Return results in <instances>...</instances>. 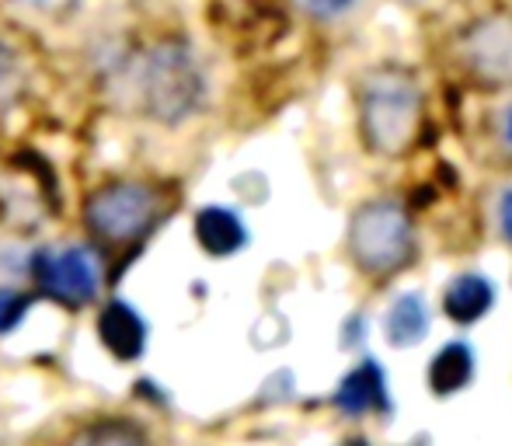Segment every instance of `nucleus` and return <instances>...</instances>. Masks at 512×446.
I'll use <instances>...</instances> for the list:
<instances>
[{"mask_svg":"<svg viewBox=\"0 0 512 446\" xmlns=\"http://www.w3.org/2000/svg\"><path fill=\"white\" fill-rule=\"evenodd\" d=\"M140 109L157 122H182L203 105L206 81L196 56L182 42H161L136 63Z\"/></svg>","mask_w":512,"mask_h":446,"instance_id":"1","label":"nucleus"},{"mask_svg":"<svg viewBox=\"0 0 512 446\" xmlns=\"http://www.w3.org/2000/svg\"><path fill=\"white\" fill-rule=\"evenodd\" d=\"M422 115L418 84L405 70H377L363 84V133L380 154H398L411 143Z\"/></svg>","mask_w":512,"mask_h":446,"instance_id":"2","label":"nucleus"},{"mask_svg":"<svg viewBox=\"0 0 512 446\" xmlns=\"http://www.w3.org/2000/svg\"><path fill=\"white\" fill-rule=\"evenodd\" d=\"M349 251L359 269L370 276H391V272L405 269L411 262V251H415L408 213L391 199L363 206L352 220Z\"/></svg>","mask_w":512,"mask_h":446,"instance_id":"3","label":"nucleus"},{"mask_svg":"<svg viewBox=\"0 0 512 446\" xmlns=\"http://www.w3.org/2000/svg\"><path fill=\"white\" fill-rule=\"evenodd\" d=\"M157 217V196L154 189L140 182H119L108 185L88 203V223L105 241H133L143 230L154 227Z\"/></svg>","mask_w":512,"mask_h":446,"instance_id":"4","label":"nucleus"},{"mask_svg":"<svg viewBox=\"0 0 512 446\" xmlns=\"http://www.w3.org/2000/svg\"><path fill=\"white\" fill-rule=\"evenodd\" d=\"M32 276L53 300L67 307H81L98 293V262L88 248L39 251L32 262Z\"/></svg>","mask_w":512,"mask_h":446,"instance_id":"5","label":"nucleus"},{"mask_svg":"<svg viewBox=\"0 0 512 446\" xmlns=\"http://www.w3.org/2000/svg\"><path fill=\"white\" fill-rule=\"evenodd\" d=\"M98 335H102L105 349L112 352L115 359H122V363H133L143 352V345H147V325H143L140 314L129 304H122V300L105 304V311L98 314Z\"/></svg>","mask_w":512,"mask_h":446,"instance_id":"6","label":"nucleus"},{"mask_svg":"<svg viewBox=\"0 0 512 446\" xmlns=\"http://www.w3.org/2000/svg\"><path fill=\"white\" fill-rule=\"evenodd\" d=\"M338 408L349 415H366V412H384L387 408V384H384V373L373 359H366L363 366L349 373L342 380L335 394Z\"/></svg>","mask_w":512,"mask_h":446,"instance_id":"7","label":"nucleus"},{"mask_svg":"<svg viewBox=\"0 0 512 446\" xmlns=\"http://www.w3.org/2000/svg\"><path fill=\"white\" fill-rule=\"evenodd\" d=\"M196 237L199 244L209 251V255L223 258V255H234V251H241V244L248 241V234H244V223L237 213L223 210V206H209L196 217Z\"/></svg>","mask_w":512,"mask_h":446,"instance_id":"8","label":"nucleus"},{"mask_svg":"<svg viewBox=\"0 0 512 446\" xmlns=\"http://www.w3.org/2000/svg\"><path fill=\"white\" fill-rule=\"evenodd\" d=\"M492 300H495L492 283L485 276H474L471 272V276H460L450 283V290H446V314L453 321H460V325H471V321L485 318Z\"/></svg>","mask_w":512,"mask_h":446,"instance_id":"9","label":"nucleus"},{"mask_svg":"<svg viewBox=\"0 0 512 446\" xmlns=\"http://www.w3.org/2000/svg\"><path fill=\"white\" fill-rule=\"evenodd\" d=\"M471 373H474L471 349H467V345H460V342H453V345H446L436 359H432L429 384H432V391H436V394H453V391H460L467 380H471Z\"/></svg>","mask_w":512,"mask_h":446,"instance_id":"10","label":"nucleus"},{"mask_svg":"<svg viewBox=\"0 0 512 446\" xmlns=\"http://www.w3.org/2000/svg\"><path fill=\"white\" fill-rule=\"evenodd\" d=\"M425 328H429V311L418 293H405L394 300L391 314H387V335L394 345H415L425 335Z\"/></svg>","mask_w":512,"mask_h":446,"instance_id":"11","label":"nucleus"},{"mask_svg":"<svg viewBox=\"0 0 512 446\" xmlns=\"http://www.w3.org/2000/svg\"><path fill=\"white\" fill-rule=\"evenodd\" d=\"M70 446H150L147 436L126 419H102L84 426L81 433L70 440Z\"/></svg>","mask_w":512,"mask_h":446,"instance_id":"12","label":"nucleus"},{"mask_svg":"<svg viewBox=\"0 0 512 446\" xmlns=\"http://www.w3.org/2000/svg\"><path fill=\"white\" fill-rule=\"evenodd\" d=\"M21 60L7 42H0V105L11 102L14 95L21 91Z\"/></svg>","mask_w":512,"mask_h":446,"instance_id":"13","label":"nucleus"},{"mask_svg":"<svg viewBox=\"0 0 512 446\" xmlns=\"http://www.w3.org/2000/svg\"><path fill=\"white\" fill-rule=\"evenodd\" d=\"M25 314H28V297H18V293H11V290H0V335L14 332Z\"/></svg>","mask_w":512,"mask_h":446,"instance_id":"14","label":"nucleus"},{"mask_svg":"<svg viewBox=\"0 0 512 446\" xmlns=\"http://www.w3.org/2000/svg\"><path fill=\"white\" fill-rule=\"evenodd\" d=\"M300 7L314 14V18H338V14L352 11L356 0H300Z\"/></svg>","mask_w":512,"mask_h":446,"instance_id":"15","label":"nucleus"},{"mask_svg":"<svg viewBox=\"0 0 512 446\" xmlns=\"http://www.w3.org/2000/svg\"><path fill=\"white\" fill-rule=\"evenodd\" d=\"M502 230H506V234L512 237V189L506 192V196H502Z\"/></svg>","mask_w":512,"mask_h":446,"instance_id":"16","label":"nucleus"},{"mask_svg":"<svg viewBox=\"0 0 512 446\" xmlns=\"http://www.w3.org/2000/svg\"><path fill=\"white\" fill-rule=\"evenodd\" d=\"M21 4H28V7H42V11H49V7H60V4H67V0H21Z\"/></svg>","mask_w":512,"mask_h":446,"instance_id":"17","label":"nucleus"},{"mask_svg":"<svg viewBox=\"0 0 512 446\" xmlns=\"http://www.w3.org/2000/svg\"><path fill=\"white\" fill-rule=\"evenodd\" d=\"M509 140H512V119H509Z\"/></svg>","mask_w":512,"mask_h":446,"instance_id":"18","label":"nucleus"},{"mask_svg":"<svg viewBox=\"0 0 512 446\" xmlns=\"http://www.w3.org/2000/svg\"><path fill=\"white\" fill-rule=\"evenodd\" d=\"M345 446H366V443H345Z\"/></svg>","mask_w":512,"mask_h":446,"instance_id":"19","label":"nucleus"}]
</instances>
